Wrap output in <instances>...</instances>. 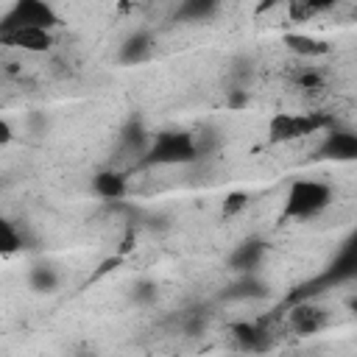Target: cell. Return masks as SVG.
<instances>
[{
    "label": "cell",
    "instance_id": "obj_3",
    "mask_svg": "<svg viewBox=\"0 0 357 357\" xmlns=\"http://www.w3.org/2000/svg\"><path fill=\"white\" fill-rule=\"evenodd\" d=\"M61 25L59 11L53 8L50 0H14L3 14H0V33L17 31V28H45L56 31Z\"/></svg>",
    "mask_w": 357,
    "mask_h": 357
},
{
    "label": "cell",
    "instance_id": "obj_25",
    "mask_svg": "<svg viewBox=\"0 0 357 357\" xmlns=\"http://www.w3.org/2000/svg\"><path fill=\"white\" fill-rule=\"evenodd\" d=\"M11 139H14V128H11V123H8V120H3V117H0V148H3V145H8Z\"/></svg>",
    "mask_w": 357,
    "mask_h": 357
},
{
    "label": "cell",
    "instance_id": "obj_4",
    "mask_svg": "<svg viewBox=\"0 0 357 357\" xmlns=\"http://www.w3.org/2000/svg\"><path fill=\"white\" fill-rule=\"evenodd\" d=\"M332 120L324 114H293V112H276L268 120V142L271 145H284V142H296L301 137L318 134L324 128H329Z\"/></svg>",
    "mask_w": 357,
    "mask_h": 357
},
{
    "label": "cell",
    "instance_id": "obj_19",
    "mask_svg": "<svg viewBox=\"0 0 357 357\" xmlns=\"http://www.w3.org/2000/svg\"><path fill=\"white\" fill-rule=\"evenodd\" d=\"M290 84H296L298 89H307V92H315V89H324V84H326V75H324V70L321 67H296L290 75Z\"/></svg>",
    "mask_w": 357,
    "mask_h": 357
},
{
    "label": "cell",
    "instance_id": "obj_12",
    "mask_svg": "<svg viewBox=\"0 0 357 357\" xmlns=\"http://www.w3.org/2000/svg\"><path fill=\"white\" fill-rule=\"evenodd\" d=\"M92 184V192L103 201H120L126 192H128V176L117 167H100L92 173L89 178Z\"/></svg>",
    "mask_w": 357,
    "mask_h": 357
},
{
    "label": "cell",
    "instance_id": "obj_2",
    "mask_svg": "<svg viewBox=\"0 0 357 357\" xmlns=\"http://www.w3.org/2000/svg\"><path fill=\"white\" fill-rule=\"evenodd\" d=\"M335 201V190L321 178H293L282 204V220H310L326 212Z\"/></svg>",
    "mask_w": 357,
    "mask_h": 357
},
{
    "label": "cell",
    "instance_id": "obj_8",
    "mask_svg": "<svg viewBox=\"0 0 357 357\" xmlns=\"http://www.w3.org/2000/svg\"><path fill=\"white\" fill-rule=\"evenodd\" d=\"M265 254H268V243H265L262 237L251 234V237L240 240V243H237V245L229 251L226 265H229V271H231V273H248V271H259V265H262Z\"/></svg>",
    "mask_w": 357,
    "mask_h": 357
},
{
    "label": "cell",
    "instance_id": "obj_10",
    "mask_svg": "<svg viewBox=\"0 0 357 357\" xmlns=\"http://www.w3.org/2000/svg\"><path fill=\"white\" fill-rule=\"evenodd\" d=\"M148 142H151V131H148L145 120L139 114H131L123 123L120 134H117V153H120V159L123 156H134V162H139V156L145 153Z\"/></svg>",
    "mask_w": 357,
    "mask_h": 357
},
{
    "label": "cell",
    "instance_id": "obj_16",
    "mask_svg": "<svg viewBox=\"0 0 357 357\" xmlns=\"http://www.w3.org/2000/svg\"><path fill=\"white\" fill-rule=\"evenodd\" d=\"M192 139H195V151H198V162H206V159H215L223 148V131L215 126V123H204L192 131Z\"/></svg>",
    "mask_w": 357,
    "mask_h": 357
},
{
    "label": "cell",
    "instance_id": "obj_18",
    "mask_svg": "<svg viewBox=\"0 0 357 357\" xmlns=\"http://www.w3.org/2000/svg\"><path fill=\"white\" fill-rule=\"evenodd\" d=\"M25 248V234L17 229V223L0 212V257L20 254Z\"/></svg>",
    "mask_w": 357,
    "mask_h": 357
},
{
    "label": "cell",
    "instance_id": "obj_14",
    "mask_svg": "<svg viewBox=\"0 0 357 357\" xmlns=\"http://www.w3.org/2000/svg\"><path fill=\"white\" fill-rule=\"evenodd\" d=\"M282 42H284V47H287L296 59H301V61H312V59L329 56V50H332L329 42H324V39H318V36H310V33H298V31L284 33Z\"/></svg>",
    "mask_w": 357,
    "mask_h": 357
},
{
    "label": "cell",
    "instance_id": "obj_1",
    "mask_svg": "<svg viewBox=\"0 0 357 357\" xmlns=\"http://www.w3.org/2000/svg\"><path fill=\"white\" fill-rule=\"evenodd\" d=\"M173 165L178 167L198 165L195 139L192 131L187 128H162L151 134V142L137 162V167H173Z\"/></svg>",
    "mask_w": 357,
    "mask_h": 357
},
{
    "label": "cell",
    "instance_id": "obj_6",
    "mask_svg": "<svg viewBox=\"0 0 357 357\" xmlns=\"http://www.w3.org/2000/svg\"><path fill=\"white\" fill-rule=\"evenodd\" d=\"M318 159H335V162H351L357 159V134L351 128H324V139L318 145Z\"/></svg>",
    "mask_w": 357,
    "mask_h": 357
},
{
    "label": "cell",
    "instance_id": "obj_11",
    "mask_svg": "<svg viewBox=\"0 0 357 357\" xmlns=\"http://www.w3.org/2000/svg\"><path fill=\"white\" fill-rule=\"evenodd\" d=\"M271 296V284L259 276V271L237 273V279L220 293L223 301H262Z\"/></svg>",
    "mask_w": 357,
    "mask_h": 357
},
{
    "label": "cell",
    "instance_id": "obj_5",
    "mask_svg": "<svg viewBox=\"0 0 357 357\" xmlns=\"http://www.w3.org/2000/svg\"><path fill=\"white\" fill-rule=\"evenodd\" d=\"M287 326L296 335H318L329 326V310L312 298H296L287 312Z\"/></svg>",
    "mask_w": 357,
    "mask_h": 357
},
{
    "label": "cell",
    "instance_id": "obj_9",
    "mask_svg": "<svg viewBox=\"0 0 357 357\" xmlns=\"http://www.w3.org/2000/svg\"><path fill=\"white\" fill-rule=\"evenodd\" d=\"M229 337L234 349L240 351H268L271 349V332L262 321H231Z\"/></svg>",
    "mask_w": 357,
    "mask_h": 357
},
{
    "label": "cell",
    "instance_id": "obj_21",
    "mask_svg": "<svg viewBox=\"0 0 357 357\" xmlns=\"http://www.w3.org/2000/svg\"><path fill=\"white\" fill-rule=\"evenodd\" d=\"M206 321H209V310L206 307H190L181 315V329H184V335H201L206 329Z\"/></svg>",
    "mask_w": 357,
    "mask_h": 357
},
{
    "label": "cell",
    "instance_id": "obj_22",
    "mask_svg": "<svg viewBox=\"0 0 357 357\" xmlns=\"http://www.w3.org/2000/svg\"><path fill=\"white\" fill-rule=\"evenodd\" d=\"M248 201H251V195H248V192H243V190H231V192L223 198V206H220V218H223V220H229V218H237L240 212H245V209H248Z\"/></svg>",
    "mask_w": 357,
    "mask_h": 357
},
{
    "label": "cell",
    "instance_id": "obj_24",
    "mask_svg": "<svg viewBox=\"0 0 357 357\" xmlns=\"http://www.w3.org/2000/svg\"><path fill=\"white\" fill-rule=\"evenodd\" d=\"M226 103H229V109H243V106L248 103V92H245V86H231Z\"/></svg>",
    "mask_w": 357,
    "mask_h": 357
},
{
    "label": "cell",
    "instance_id": "obj_13",
    "mask_svg": "<svg viewBox=\"0 0 357 357\" xmlns=\"http://www.w3.org/2000/svg\"><path fill=\"white\" fill-rule=\"evenodd\" d=\"M153 56V36L148 31H134L128 33L120 47H117V61L126 64V67H134V64H142Z\"/></svg>",
    "mask_w": 357,
    "mask_h": 357
},
{
    "label": "cell",
    "instance_id": "obj_15",
    "mask_svg": "<svg viewBox=\"0 0 357 357\" xmlns=\"http://www.w3.org/2000/svg\"><path fill=\"white\" fill-rule=\"evenodd\" d=\"M28 287H31L33 293H42V296L56 293V290L61 287V271H59L53 262L39 259V262H33V265L28 268Z\"/></svg>",
    "mask_w": 357,
    "mask_h": 357
},
{
    "label": "cell",
    "instance_id": "obj_17",
    "mask_svg": "<svg viewBox=\"0 0 357 357\" xmlns=\"http://www.w3.org/2000/svg\"><path fill=\"white\" fill-rule=\"evenodd\" d=\"M220 11V0H181L176 8V22H209Z\"/></svg>",
    "mask_w": 357,
    "mask_h": 357
},
{
    "label": "cell",
    "instance_id": "obj_7",
    "mask_svg": "<svg viewBox=\"0 0 357 357\" xmlns=\"http://www.w3.org/2000/svg\"><path fill=\"white\" fill-rule=\"evenodd\" d=\"M0 45L22 53H47L53 50L56 36L53 31H45V28H17V31L0 33Z\"/></svg>",
    "mask_w": 357,
    "mask_h": 357
},
{
    "label": "cell",
    "instance_id": "obj_20",
    "mask_svg": "<svg viewBox=\"0 0 357 357\" xmlns=\"http://www.w3.org/2000/svg\"><path fill=\"white\" fill-rule=\"evenodd\" d=\"M131 301L137 304V307H151V304H156V298H159V284H156V279H151V276H142V279H137L134 284H131Z\"/></svg>",
    "mask_w": 357,
    "mask_h": 357
},
{
    "label": "cell",
    "instance_id": "obj_23",
    "mask_svg": "<svg viewBox=\"0 0 357 357\" xmlns=\"http://www.w3.org/2000/svg\"><path fill=\"white\" fill-rule=\"evenodd\" d=\"M47 128H50V117L45 114V112H31L28 114V131L31 134H36V137H42V134H47Z\"/></svg>",
    "mask_w": 357,
    "mask_h": 357
}]
</instances>
